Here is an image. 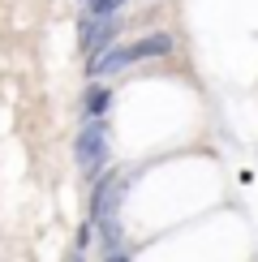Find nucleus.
I'll use <instances>...</instances> for the list:
<instances>
[{
    "instance_id": "obj_8",
    "label": "nucleus",
    "mask_w": 258,
    "mask_h": 262,
    "mask_svg": "<svg viewBox=\"0 0 258 262\" xmlns=\"http://www.w3.org/2000/svg\"><path fill=\"white\" fill-rule=\"evenodd\" d=\"M107 262H134L129 254H107Z\"/></svg>"
},
{
    "instance_id": "obj_1",
    "label": "nucleus",
    "mask_w": 258,
    "mask_h": 262,
    "mask_svg": "<svg viewBox=\"0 0 258 262\" xmlns=\"http://www.w3.org/2000/svg\"><path fill=\"white\" fill-rule=\"evenodd\" d=\"M121 193H125V177H99V185H95V198H91V224L103 228L107 254H121V224H116Z\"/></svg>"
},
{
    "instance_id": "obj_9",
    "label": "nucleus",
    "mask_w": 258,
    "mask_h": 262,
    "mask_svg": "<svg viewBox=\"0 0 258 262\" xmlns=\"http://www.w3.org/2000/svg\"><path fill=\"white\" fill-rule=\"evenodd\" d=\"M73 262H82V254H73Z\"/></svg>"
},
{
    "instance_id": "obj_4",
    "label": "nucleus",
    "mask_w": 258,
    "mask_h": 262,
    "mask_svg": "<svg viewBox=\"0 0 258 262\" xmlns=\"http://www.w3.org/2000/svg\"><path fill=\"white\" fill-rule=\"evenodd\" d=\"M129 64H134V52H129V43H125V48H107L103 56H95L86 64V73H91V78H112V73H125Z\"/></svg>"
},
{
    "instance_id": "obj_7",
    "label": "nucleus",
    "mask_w": 258,
    "mask_h": 262,
    "mask_svg": "<svg viewBox=\"0 0 258 262\" xmlns=\"http://www.w3.org/2000/svg\"><path fill=\"white\" fill-rule=\"evenodd\" d=\"M86 17H112L116 9H125V0H82Z\"/></svg>"
},
{
    "instance_id": "obj_3",
    "label": "nucleus",
    "mask_w": 258,
    "mask_h": 262,
    "mask_svg": "<svg viewBox=\"0 0 258 262\" xmlns=\"http://www.w3.org/2000/svg\"><path fill=\"white\" fill-rule=\"evenodd\" d=\"M116 17H86L78 21V43H82V52H91V56H103L107 52V43L116 39Z\"/></svg>"
},
{
    "instance_id": "obj_5",
    "label": "nucleus",
    "mask_w": 258,
    "mask_h": 262,
    "mask_svg": "<svg viewBox=\"0 0 258 262\" xmlns=\"http://www.w3.org/2000/svg\"><path fill=\"white\" fill-rule=\"evenodd\" d=\"M129 52H134V60H155V56H168L172 52V35H142V39H134L129 43Z\"/></svg>"
},
{
    "instance_id": "obj_2",
    "label": "nucleus",
    "mask_w": 258,
    "mask_h": 262,
    "mask_svg": "<svg viewBox=\"0 0 258 262\" xmlns=\"http://www.w3.org/2000/svg\"><path fill=\"white\" fill-rule=\"evenodd\" d=\"M107 155H112V142H107L103 121H86L78 142H73V159H78V168L86 172V177H103Z\"/></svg>"
},
{
    "instance_id": "obj_6",
    "label": "nucleus",
    "mask_w": 258,
    "mask_h": 262,
    "mask_svg": "<svg viewBox=\"0 0 258 262\" xmlns=\"http://www.w3.org/2000/svg\"><path fill=\"white\" fill-rule=\"evenodd\" d=\"M107 107H112L107 86H86V95H82V112H86V121H99Z\"/></svg>"
}]
</instances>
